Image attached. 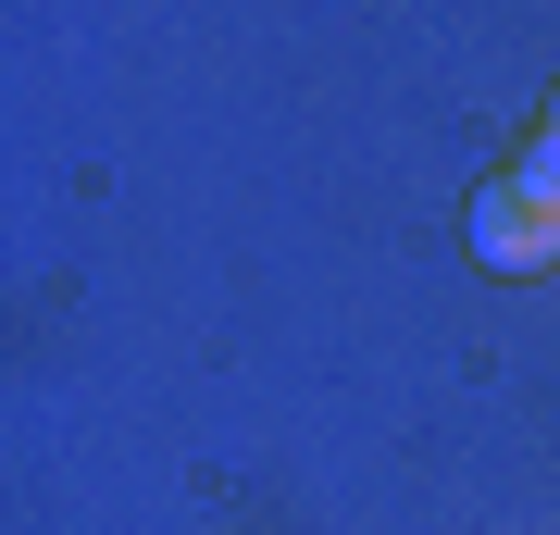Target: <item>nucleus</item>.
Returning a JSON list of instances; mask_svg holds the SVG:
<instances>
[{
    "mask_svg": "<svg viewBox=\"0 0 560 535\" xmlns=\"http://www.w3.org/2000/svg\"><path fill=\"white\" fill-rule=\"evenodd\" d=\"M460 237H474V275H548L560 261V199L523 187V175H486L474 212H460Z\"/></svg>",
    "mask_w": 560,
    "mask_h": 535,
    "instance_id": "obj_1",
    "label": "nucleus"
},
{
    "mask_svg": "<svg viewBox=\"0 0 560 535\" xmlns=\"http://www.w3.org/2000/svg\"><path fill=\"white\" fill-rule=\"evenodd\" d=\"M511 175H523V187H548V199H560V125H536V138H523V162H511Z\"/></svg>",
    "mask_w": 560,
    "mask_h": 535,
    "instance_id": "obj_2",
    "label": "nucleus"
},
{
    "mask_svg": "<svg viewBox=\"0 0 560 535\" xmlns=\"http://www.w3.org/2000/svg\"><path fill=\"white\" fill-rule=\"evenodd\" d=\"M548 125H560V100H548Z\"/></svg>",
    "mask_w": 560,
    "mask_h": 535,
    "instance_id": "obj_3",
    "label": "nucleus"
}]
</instances>
